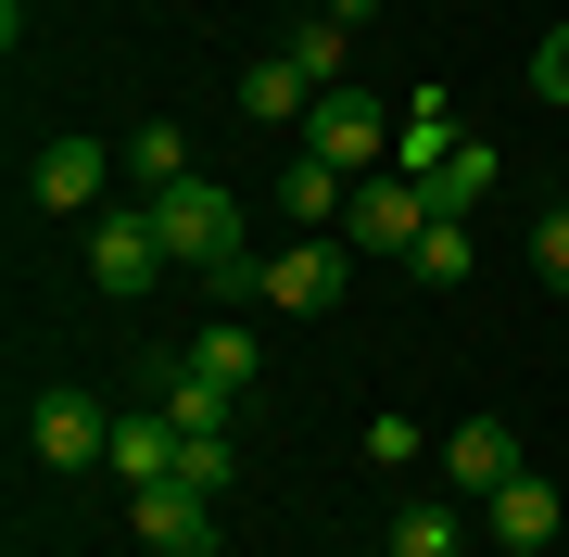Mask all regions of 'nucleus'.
I'll return each mask as SVG.
<instances>
[{"instance_id": "1", "label": "nucleus", "mask_w": 569, "mask_h": 557, "mask_svg": "<svg viewBox=\"0 0 569 557\" xmlns=\"http://www.w3.org/2000/svg\"><path fill=\"white\" fill-rule=\"evenodd\" d=\"M305 152L342 166V178H367V166L392 152V115L367 102V89H317V102H305Z\"/></svg>"}, {"instance_id": "2", "label": "nucleus", "mask_w": 569, "mask_h": 557, "mask_svg": "<svg viewBox=\"0 0 569 557\" xmlns=\"http://www.w3.org/2000/svg\"><path fill=\"white\" fill-rule=\"evenodd\" d=\"M26 444H39V469H102V456H114V406H102V392H77V380H63V392H39V418H26Z\"/></svg>"}, {"instance_id": "3", "label": "nucleus", "mask_w": 569, "mask_h": 557, "mask_svg": "<svg viewBox=\"0 0 569 557\" xmlns=\"http://www.w3.org/2000/svg\"><path fill=\"white\" fill-rule=\"evenodd\" d=\"M342 279H355V241H329V228H305L291 253H266V305H279V317H329Z\"/></svg>"}, {"instance_id": "4", "label": "nucleus", "mask_w": 569, "mask_h": 557, "mask_svg": "<svg viewBox=\"0 0 569 557\" xmlns=\"http://www.w3.org/2000/svg\"><path fill=\"white\" fill-rule=\"evenodd\" d=\"M178 253H164V228H152V203H127V216H89V279L102 291H152Z\"/></svg>"}, {"instance_id": "5", "label": "nucleus", "mask_w": 569, "mask_h": 557, "mask_svg": "<svg viewBox=\"0 0 569 557\" xmlns=\"http://www.w3.org/2000/svg\"><path fill=\"white\" fill-rule=\"evenodd\" d=\"M418 228H430L418 178H355V203H342V241L355 253H418Z\"/></svg>"}, {"instance_id": "6", "label": "nucleus", "mask_w": 569, "mask_h": 557, "mask_svg": "<svg viewBox=\"0 0 569 557\" xmlns=\"http://www.w3.org/2000/svg\"><path fill=\"white\" fill-rule=\"evenodd\" d=\"M519 469H531V456H519L507 418H456V431H443V481H456V495H507Z\"/></svg>"}, {"instance_id": "7", "label": "nucleus", "mask_w": 569, "mask_h": 557, "mask_svg": "<svg viewBox=\"0 0 569 557\" xmlns=\"http://www.w3.org/2000/svg\"><path fill=\"white\" fill-rule=\"evenodd\" d=\"M178 418H164V406H114V456H102V469L127 481V495H140V481H178Z\"/></svg>"}, {"instance_id": "8", "label": "nucleus", "mask_w": 569, "mask_h": 557, "mask_svg": "<svg viewBox=\"0 0 569 557\" xmlns=\"http://www.w3.org/2000/svg\"><path fill=\"white\" fill-rule=\"evenodd\" d=\"M102 178H114V152H102V140H51L39 166H26V190H39L51 216H89V203H102Z\"/></svg>"}, {"instance_id": "9", "label": "nucleus", "mask_w": 569, "mask_h": 557, "mask_svg": "<svg viewBox=\"0 0 569 557\" xmlns=\"http://www.w3.org/2000/svg\"><path fill=\"white\" fill-rule=\"evenodd\" d=\"M481 519H493V545H519V557H531V545H557V519H569V507H557V481H531V469H519L507 495H481Z\"/></svg>"}, {"instance_id": "10", "label": "nucleus", "mask_w": 569, "mask_h": 557, "mask_svg": "<svg viewBox=\"0 0 569 557\" xmlns=\"http://www.w3.org/2000/svg\"><path fill=\"white\" fill-rule=\"evenodd\" d=\"M493 178H507V166H493V140H456L443 166L418 178V203H430V216H481V190H493Z\"/></svg>"}, {"instance_id": "11", "label": "nucleus", "mask_w": 569, "mask_h": 557, "mask_svg": "<svg viewBox=\"0 0 569 557\" xmlns=\"http://www.w3.org/2000/svg\"><path fill=\"white\" fill-rule=\"evenodd\" d=\"M140 545H190V533H216V495H190V481H140Z\"/></svg>"}, {"instance_id": "12", "label": "nucleus", "mask_w": 569, "mask_h": 557, "mask_svg": "<svg viewBox=\"0 0 569 557\" xmlns=\"http://www.w3.org/2000/svg\"><path fill=\"white\" fill-rule=\"evenodd\" d=\"M178 178H190V140H178V127H164V115L127 127V190H140V203H164Z\"/></svg>"}, {"instance_id": "13", "label": "nucleus", "mask_w": 569, "mask_h": 557, "mask_svg": "<svg viewBox=\"0 0 569 557\" xmlns=\"http://www.w3.org/2000/svg\"><path fill=\"white\" fill-rule=\"evenodd\" d=\"M305 102H317V77H305V63H291V51H266L253 77H241V115H266V127H279V115L305 127Z\"/></svg>"}, {"instance_id": "14", "label": "nucleus", "mask_w": 569, "mask_h": 557, "mask_svg": "<svg viewBox=\"0 0 569 557\" xmlns=\"http://www.w3.org/2000/svg\"><path fill=\"white\" fill-rule=\"evenodd\" d=\"M392 152H406V178H430V166L456 152V115H443V89H418V102L392 115Z\"/></svg>"}, {"instance_id": "15", "label": "nucleus", "mask_w": 569, "mask_h": 557, "mask_svg": "<svg viewBox=\"0 0 569 557\" xmlns=\"http://www.w3.org/2000/svg\"><path fill=\"white\" fill-rule=\"evenodd\" d=\"M468 267H481V241H468V216H430V228H418V253H406V279H430V291H456Z\"/></svg>"}, {"instance_id": "16", "label": "nucleus", "mask_w": 569, "mask_h": 557, "mask_svg": "<svg viewBox=\"0 0 569 557\" xmlns=\"http://www.w3.org/2000/svg\"><path fill=\"white\" fill-rule=\"evenodd\" d=\"M392 557H468V519L443 495H418V507H392Z\"/></svg>"}, {"instance_id": "17", "label": "nucleus", "mask_w": 569, "mask_h": 557, "mask_svg": "<svg viewBox=\"0 0 569 557\" xmlns=\"http://www.w3.org/2000/svg\"><path fill=\"white\" fill-rule=\"evenodd\" d=\"M190 368H203V380H228V392H241V380H266V355H253V330H241V317H216V330H203V342H190Z\"/></svg>"}, {"instance_id": "18", "label": "nucleus", "mask_w": 569, "mask_h": 557, "mask_svg": "<svg viewBox=\"0 0 569 557\" xmlns=\"http://www.w3.org/2000/svg\"><path fill=\"white\" fill-rule=\"evenodd\" d=\"M279 203H291V228H329V203H355V178H342V166H317V152H305V166L279 178Z\"/></svg>"}, {"instance_id": "19", "label": "nucleus", "mask_w": 569, "mask_h": 557, "mask_svg": "<svg viewBox=\"0 0 569 557\" xmlns=\"http://www.w3.org/2000/svg\"><path fill=\"white\" fill-rule=\"evenodd\" d=\"M291 63H305V77L317 89H342V26H329V13H305V26H291V39H279Z\"/></svg>"}, {"instance_id": "20", "label": "nucleus", "mask_w": 569, "mask_h": 557, "mask_svg": "<svg viewBox=\"0 0 569 557\" xmlns=\"http://www.w3.org/2000/svg\"><path fill=\"white\" fill-rule=\"evenodd\" d=\"M531 279H545V291H569V190L531 216Z\"/></svg>"}, {"instance_id": "21", "label": "nucleus", "mask_w": 569, "mask_h": 557, "mask_svg": "<svg viewBox=\"0 0 569 557\" xmlns=\"http://www.w3.org/2000/svg\"><path fill=\"white\" fill-rule=\"evenodd\" d=\"M178 481H190V495H228V431H190L178 444Z\"/></svg>"}, {"instance_id": "22", "label": "nucleus", "mask_w": 569, "mask_h": 557, "mask_svg": "<svg viewBox=\"0 0 569 557\" xmlns=\"http://www.w3.org/2000/svg\"><path fill=\"white\" fill-rule=\"evenodd\" d=\"M531 89H545V102L569 115V26H545V51H531Z\"/></svg>"}, {"instance_id": "23", "label": "nucleus", "mask_w": 569, "mask_h": 557, "mask_svg": "<svg viewBox=\"0 0 569 557\" xmlns=\"http://www.w3.org/2000/svg\"><path fill=\"white\" fill-rule=\"evenodd\" d=\"M367 456L380 469H418V418H367Z\"/></svg>"}, {"instance_id": "24", "label": "nucleus", "mask_w": 569, "mask_h": 557, "mask_svg": "<svg viewBox=\"0 0 569 557\" xmlns=\"http://www.w3.org/2000/svg\"><path fill=\"white\" fill-rule=\"evenodd\" d=\"M317 13H329V26H342V39H355V26H367V13H380V0H317Z\"/></svg>"}, {"instance_id": "25", "label": "nucleus", "mask_w": 569, "mask_h": 557, "mask_svg": "<svg viewBox=\"0 0 569 557\" xmlns=\"http://www.w3.org/2000/svg\"><path fill=\"white\" fill-rule=\"evenodd\" d=\"M152 557H216V533H190V545H152Z\"/></svg>"}]
</instances>
